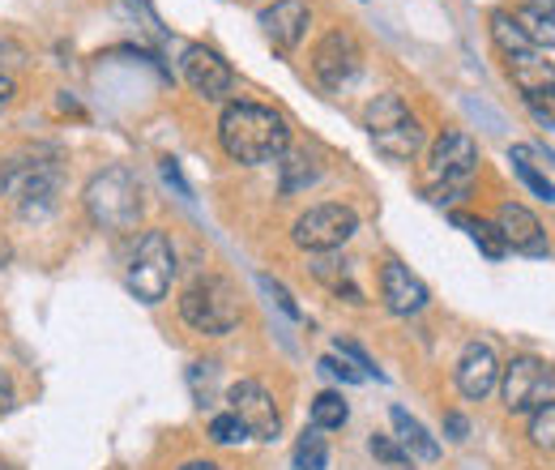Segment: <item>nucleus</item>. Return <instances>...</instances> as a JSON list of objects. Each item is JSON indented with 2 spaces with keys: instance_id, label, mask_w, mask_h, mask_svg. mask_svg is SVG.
I'll list each match as a JSON object with an SVG mask.
<instances>
[{
  "instance_id": "obj_1",
  "label": "nucleus",
  "mask_w": 555,
  "mask_h": 470,
  "mask_svg": "<svg viewBox=\"0 0 555 470\" xmlns=\"http://www.w3.org/2000/svg\"><path fill=\"white\" fill-rule=\"evenodd\" d=\"M218 141L222 150L235 158V163H270L286 154V141L291 129L286 120L278 116L274 107H261V103H227L222 107V120H218Z\"/></svg>"
},
{
  "instance_id": "obj_2",
  "label": "nucleus",
  "mask_w": 555,
  "mask_h": 470,
  "mask_svg": "<svg viewBox=\"0 0 555 470\" xmlns=\"http://www.w3.org/2000/svg\"><path fill=\"white\" fill-rule=\"evenodd\" d=\"M479 172V145L470 134H440L431 145V163H427V185L423 198L431 205H453L470 193V180Z\"/></svg>"
},
{
  "instance_id": "obj_3",
  "label": "nucleus",
  "mask_w": 555,
  "mask_h": 470,
  "mask_svg": "<svg viewBox=\"0 0 555 470\" xmlns=\"http://www.w3.org/2000/svg\"><path fill=\"white\" fill-rule=\"evenodd\" d=\"M86 214L103 231H133L141 218V185L129 167H107L86 185Z\"/></svg>"
},
{
  "instance_id": "obj_4",
  "label": "nucleus",
  "mask_w": 555,
  "mask_h": 470,
  "mask_svg": "<svg viewBox=\"0 0 555 470\" xmlns=\"http://www.w3.org/2000/svg\"><path fill=\"white\" fill-rule=\"evenodd\" d=\"M180 317L184 326H193L197 334L222 338L240 326V300H235V287L218 274H202L184 287L180 295Z\"/></svg>"
},
{
  "instance_id": "obj_5",
  "label": "nucleus",
  "mask_w": 555,
  "mask_h": 470,
  "mask_svg": "<svg viewBox=\"0 0 555 470\" xmlns=\"http://www.w3.org/2000/svg\"><path fill=\"white\" fill-rule=\"evenodd\" d=\"M367 134L376 141V150L393 163H411L423 150V125L411 116V107L398 94H380L367 107Z\"/></svg>"
},
{
  "instance_id": "obj_6",
  "label": "nucleus",
  "mask_w": 555,
  "mask_h": 470,
  "mask_svg": "<svg viewBox=\"0 0 555 470\" xmlns=\"http://www.w3.org/2000/svg\"><path fill=\"white\" fill-rule=\"evenodd\" d=\"M171 278H176V249L163 231H145L133 249V262H129V291L138 295L141 304H158L167 300L171 291Z\"/></svg>"
},
{
  "instance_id": "obj_7",
  "label": "nucleus",
  "mask_w": 555,
  "mask_h": 470,
  "mask_svg": "<svg viewBox=\"0 0 555 470\" xmlns=\"http://www.w3.org/2000/svg\"><path fill=\"white\" fill-rule=\"evenodd\" d=\"M555 390V368L539 355H517L508 368H500V398L513 415L539 410Z\"/></svg>"
},
{
  "instance_id": "obj_8",
  "label": "nucleus",
  "mask_w": 555,
  "mask_h": 470,
  "mask_svg": "<svg viewBox=\"0 0 555 470\" xmlns=\"http://www.w3.org/2000/svg\"><path fill=\"white\" fill-rule=\"evenodd\" d=\"M354 231H359V214L338 202L312 205L308 214L295 218V244L308 249V253H334V249L347 244Z\"/></svg>"
},
{
  "instance_id": "obj_9",
  "label": "nucleus",
  "mask_w": 555,
  "mask_h": 470,
  "mask_svg": "<svg viewBox=\"0 0 555 470\" xmlns=\"http://www.w3.org/2000/svg\"><path fill=\"white\" fill-rule=\"evenodd\" d=\"M56 185H61V167L52 158H17V163H4L0 193H13L22 214H43L56 198Z\"/></svg>"
},
{
  "instance_id": "obj_10",
  "label": "nucleus",
  "mask_w": 555,
  "mask_h": 470,
  "mask_svg": "<svg viewBox=\"0 0 555 470\" xmlns=\"http://www.w3.org/2000/svg\"><path fill=\"white\" fill-rule=\"evenodd\" d=\"M359 68H363V48H359V39L350 35L347 26L321 35V43L312 48V73H317V81L325 90L350 86L359 77Z\"/></svg>"
},
{
  "instance_id": "obj_11",
  "label": "nucleus",
  "mask_w": 555,
  "mask_h": 470,
  "mask_svg": "<svg viewBox=\"0 0 555 470\" xmlns=\"http://www.w3.org/2000/svg\"><path fill=\"white\" fill-rule=\"evenodd\" d=\"M227 403H231V415L248 428V436L257 441H274L278 428H282V415H278L274 398L261 381H240L227 390Z\"/></svg>"
},
{
  "instance_id": "obj_12",
  "label": "nucleus",
  "mask_w": 555,
  "mask_h": 470,
  "mask_svg": "<svg viewBox=\"0 0 555 470\" xmlns=\"http://www.w3.org/2000/svg\"><path fill=\"white\" fill-rule=\"evenodd\" d=\"M180 73H184V81H189L202 99H227V94H231V86H235L231 65H227L214 48H202V43H189V48H184Z\"/></svg>"
},
{
  "instance_id": "obj_13",
  "label": "nucleus",
  "mask_w": 555,
  "mask_h": 470,
  "mask_svg": "<svg viewBox=\"0 0 555 470\" xmlns=\"http://www.w3.org/2000/svg\"><path fill=\"white\" fill-rule=\"evenodd\" d=\"M495 227H500V236H504V244H508L513 253H526V257H547V253H552L543 223H539L521 202L500 205V209H495Z\"/></svg>"
},
{
  "instance_id": "obj_14",
  "label": "nucleus",
  "mask_w": 555,
  "mask_h": 470,
  "mask_svg": "<svg viewBox=\"0 0 555 470\" xmlns=\"http://www.w3.org/2000/svg\"><path fill=\"white\" fill-rule=\"evenodd\" d=\"M308 22H312V13L304 0H274L261 9V30L278 56H291L299 48V39L308 35Z\"/></svg>"
},
{
  "instance_id": "obj_15",
  "label": "nucleus",
  "mask_w": 555,
  "mask_h": 470,
  "mask_svg": "<svg viewBox=\"0 0 555 470\" xmlns=\"http://www.w3.org/2000/svg\"><path fill=\"white\" fill-rule=\"evenodd\" d=\"M495 385H500V359H495V351L487 342H470L462 351V359H457V390H462V398L483 403Z\"/></svg>"
},
{
  "instance_id": "obj_16",
  "label": "nucleus",
  "mask_w": 555,
  "mask_h": 470,
  "mask_svg": "<svg viewBox=\"0 0 555 470\" xmlns=\"http://www.w3.org/2000/svg\"><path fill=\"white\" fill-rule=\"evenodd\" d=\"M380 300L393 317H415L427 308V287L402 262H385L380 266Z\"/></svg>"
},
{
  "instance_id": "obj_17",
  "label": "nucleus",
  "mask_w": 555,
  "mask_h": 470,
  "mask_svg": "<svg viewBox=\"0 0 555 470\" xmlns=\"http://www.w3.org/2000/svg\"><path fill=\"white\" fill-rule=\"evenodd\" d=\"M504 65H508V77H513V86L521 90V94H534V90H547L555 86V65L543 56V52H513V56H504Z\"/></svg>"
},
{
  "instance_id": "obj_18",
  "label": "nucleus",
  "mask_w": 555,
  "mask_h": 470,
  "mask_svg": "<svg viewBox=\"0 0 555 470\" xmlns=\"http://www.w3.org/2000/svg\"><path fill=\"white\" fill-rule=\"evenodd\" d=\"M389 419H393V428H398V441H402V449L411 454V462H436L440 458V445H436V436H427V428L418 423L415 415L406 410V406H393L389 410Z\"/></svg>"
},
{
  "instance_id": "obj_19",
  "label": "nucleus",
  "mask_w": 555,
  "mask_h": 470,
  "mask_svg": "<svg viewBox=\"0 0 555 470\" xmlns=\"http://www.w3.org/2000/svg\"><path fill=\"white\" fill-rule=\"evenodd\" d=\"M513 22L521 26V35L539 48V52H547V48H555V17L547 13V9H539L534 0H526L517 13H513Z\"/></svg>"
},
{
  "instance_id": "obj_20",
  "label": "nucleus",
  "mask_w": 555,
  "mask_h": 470,
  "mask_svg": "<svg viewBox=\"0 0 555 470\" xmlns=\"http://www.w3.org/2000/svg\"><path fill=\"white\" fill-rule=\"evenodd\" d=\"M530 158H534V150H530V145H513V172L521 176V185H526L534 198L555 202V185L539 172V167H534V163H530Z\"/></svg>"
},
{
  "instance_id": "obj_21",
  "label": "nucleus",
  "mask_w": 555,
  "mask_h": 470,
  "mask_svg": "<svg viewBox=\"0 0 555 470\" xmlns=\"http://www.w3.org/2000/svg\"><path fill=\"white\" fill-rule=\"evenodd\" d=\"M453 223L470 231V240L483 249L491 262H500V257L508 253V244H504V236H500V227H495V223H483V218H466V214H453Z\"/></svg>"
},
{
  "instance_id": "obj_22",
  "label": "nucleus",
  "mask_w": 555,
  "mask_h": 470,
  "mask_svg": "<svg viewBox=\"0 0 555 470\" xmlns=\"http://www.w3.org/2000/svg\"><path fill=\"white\" fill-rule=\"evenodd\" d=\"M278 167H282V193L291 198V193H299V189H308L321 172H317V163L308 158V154H282L278 158Z\"/></svg>"
},
{
  "instance_id": "obj_23",
  "label": "nucleus",
  "mask_w": 555,
  "mask_h": 470,
  "mask_svg": "<svg viewBox=\"0 0 555 470\" xmlns=\"http://www.w3.org/2000/svg\"><path fill=\"white\" fill-rule=\"evenodd\" d=\"M325 467H330V445H325L321 428H312V432H304L295 441V470H325Z\"/></svg>"
},
{
  "instance_id": "obj_24",
  "label": "nucleus",
  "mask_w": 555,
  "mask_h": 470,
  "mask_svg": "<svg viewBox=\"0 0 555 470\" xmlns=\"http://www.w3.org/2000/svg\"><path fill=\"white\" fill-rule=\"evenodd\" d=\"M491 39L500 43V52L504 56H513V52H530L534 43L521 35V26L513 22V13H491ZM539 52V48H534Z\"/></svg>"
},
{
  "instance_id": "obj_25",
  "label": "nucleus",
  "mask_w": 555,
  "mask_h": 470,
  "mask_svg": "<svg viewBox=\"0 0 555 470\" xmlns=\"http://www.w3.org/2000/svg\"><path fill=\"white\" fill-rule=\"evenodd\" d=\"M350 419V406L343 403V394H334V390H325V394H317L312 398V423L325 432V428H343Z\"/></svg>"
},
{
  "instance_id": "obj_26",
  "label": "nucleus",
  "mask_w": 555,
  "mask_h": 470,
  "mask_svg": "<svg viewBox=\"0 0 555 470\" xmlns=\"http://www.w3.org/2000/svg\"><path fill=\"white\" fill-rule=\"evenodd\" d=\"M530 441L539 449H552L555 454V403H543L530 419Z\"/></svg>"
},
{
  "instance_id": "obj_27",
  "label": "nucleus",
  "mask_w": 555,
  "mask_h": 470,
  "mask_svg": "<svg viewBox=\"0 0 555 470\" xmlns=\"http://www.w3.org/2000/svg\"><path fill=\"white\" fill-rule=\"evenodd\" d=\"M526 99V107H530V116L547 129V134H555V86H547V90H534V94H521Z\"/></svg>"
},
{
  "instance_id": "obj_28",
  "label": "nucleus",
  "mask_w": 555,
  "mask_h": 470,
  "mask_svg": "<svg viewBox=\"0 0 555 470\" xmlns=\"http://www.w3.org/2000/svg\"><path fill=\"white\" fill-rule=\"evenodd\" d=\"M209 436H214L218 445H240V441H248V428L227 410V415H214V419H209Z\"/></svg>"
},
{
  "instance_id": "obj_29",
  "label": "nucleus",
  "mask_w": 555,
  "mask_h": 470,
  "mask_svg": "<svg viewBox=\"0 0 555 470\" xmlns=\"http://www.w3.org/2000/svg\"><path fill=\"white\" fill-rule=\"evenodd\" d=\"M367 449H372L385 467L411 470V454H406V449H398V441H393V436H372V441H367Z\"/></svg>"
},
{
  "instance_id": "obj_30",
  "label": "nucleus",
  "mask_w": 555,
  "mask_h": 470,
  "mask_svg": "<svg viewBox=\"0 0 555 470\" xmlns=\"http://www.w3.org/2000/svg\"><path fill=\"white\" fill-rule=\"evenodd\" d=\"M334 346H338V355H343V359H354V368H359L363 377H376V381H385V372L372 364V355H367L359 342H350V338H338Z\"/></svg>"
},
{
  "instance_id": "obj_31",
  "label": "nucleus",
  "mask_w": 555,
  "mask_h": 470,
  "mask_svg": "<svg viewBox=\"0 0 555 470\" xmlns=\"http://www.w3.org/2000/svg\"><path fill=\"white\" fill-rule=\"evenodd\" d=\"M261 291H266V295H270V300H274L278 308H282V313H286V317H291V321H299V304H295V300H291V291H286V287H282V282H274V278H270V274H261Z\"/></svg>"
},
{
  "instance_id": "obj_32",
  "label": "nucleus",
  "mask_w": 555,
  "mask_h": 470,
  "mask_svg": "<svg viewBox=\"0 0 555 470\" xmlns=\"http://www.w3.org/2000/svg\"><path fill=\"white\" fill-rule=\"evenodd\" d=\"M317 368H321L325 377H334V381H343V385H359V381H363V372H359V368H347V364H338L334 355H325V359H321Z\"/></svg>"
},
{
  "instance_id": "obj_33",
  "label": "nucleus",
  "mask_w": 555,
  "mask_h": 470,
  "mask_svg": "<svg viewBox=\"0 0 555 470\" xmlns=\"http://www.w3.org/2000/svg\"><path fill=\"white\" fill-rule=\"evenodd\" d=\"M158 172H163V180H167V185H171V189H176L184 202L193 198V189H189V180L180 176V163H176V158H163V163H158Z\"/></svg>"
},
{
  "instance_id": "obj_34",
  "label": "nucleus",
  "mask_w": 555,
  "mask_h": 470,
  "mask_svg": "<svg viewBox=\"0 0 555 470\" xmlns=\"http://www.w3.org/2000/svg\"><path fill=\"white\" fill-rule=\"evenodd\" d=\"M466 112H470V116H479V120H487V129H491V134H500V129H504V116H500V112H491L487 103L466 99Z\"/></svg>"
},
{
  "instance_id": "obj_35",
  "label": "nucleus",
  "mask_w": 555,
  "mask_h": 470,
  "mask_svg": "<svg viewBox=\"0 0 555 470\" xmlns=\"http://www.w3.org/2000/svg\"><path fill=\"white\" fill-rule=\"evenodd\" d=\"M444 428H449V441H466V432H470V423H466V415H457V410H453V415L444 419Z\"/></svg>"
},
{
  "instance_id": "obj_36",
  "label": "nucleus",
  "mask_w": 555,
  "mask_h": 470,
  "mask_svg": "<svg viewBox=\"0 0 555 470\" xmlns=\"http://www.w3.org/2000/svg\"><path fill=\"white\" fill-rule=\"evenodd\" d=\"M0 56H9V65H26V52L13 39H0Z\"/></svg>"
},
{
  "instance_id": "obj_37",
  "label": "nucleus",
  "mask_w": 555,
  "mask_h": 470,
  "mask_svg": "<svg viewBox=\"0 0 555 470\" xmlns=\"http://www.w3.org/2000/svg\"><path fill=\"white\" fill-rule=\"evenodd\" d=\"M13 94H17V90H13V81H9L4 73H0V112H4L9 103H13Z\"/></svg>"
},
{
  "instance_id": "obj_38",
  "label": "nucleus",
  "mask_w": 555,
  "mask_h": 470,
  "mask_svg": "<svg viewBox=\"0 0 555 470\" xmlns=\"http://www.w3.org/2000/svg\"><path fill=\"white\" fill-rule=\"evenodd\" d=\"M0 406H9V381L0 377Z\"/></svg>"
},
{
  "instance_id": "obj_39",
  "label": "nucleus",
  "mask_w": 555,
  "mask_h": 470,
  "mask_svg": "<svg viewBox=\"0 0 555 470\" xmlns=\"http://www.w3.org/2000/svg\"><path fill=\"white\" fill-rule=\"evenodd\" d=\"M184 470H222V467H214V462H189Z\"/></svg>"
},
{
  "instance_id": "obj_40",
  "label": "nucleus",
  "mask_w": 555,
  "mask_h": 470,
  "mask_svg": "<svg viewBox=\"0 0 555 470\" xmlns=\"http://www.w3.org/2000/svg\"><path fill=\"white\" fill-rule=\"evenodd\" d=\"M534 4H539V9H547V13L555 17V0H534Z\"/></svg>"
},
{
  "instance_id": "obj_41",
  "label": "nucleus",
  "mask_w": 555,
  "mask_h": 470,
  "mask_svg": "<svg viewBox=\"0 0 555 470\" xmlns=\"http://www.w3.org/2000/svg\"><path fill=\"white\" fill-rule=\"evenodd\" d=\"M0 185H4V163H0Z\"/></svg>"
},
{
  "instance_id": "obj_42",
  "label": "nucleus",
  "mask_w": 555,
  "mask_h": 470,
  "mask_svg": "<svg viewBox=\"0 0 555 470\" xmlns=\"http://www.w3.org/2000/svg\"><path fill=\"white\" fill-rule=\"evenodd\" d=\"M0 470H13V467H9V462H0Z\"/></svg>"
}]
</instances>
